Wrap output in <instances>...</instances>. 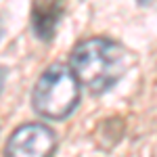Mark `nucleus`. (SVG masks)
I'll use <instances>...</instances> for the list:
<instances>
[{
    "label": "nucleus",
    "mask_w": 157,
    "mask_h": 157,
    "mask_svg": "<svg viewBox=\"0 0 157 157\" xmlns=\"http://www.w3.org/2000/svg\"><path fill=\"white\" fill-rule=\"evenodd\" d=\"M80 101V84L65 63H55L36 82L32 105L34 111L48 120H63L71 113Z\"/></svg>",
    "instance_id": "f03ea898"
},
{
    "label": "nucleus",
    "mask_w": 157,
    "mask_h": 157,
    "mask_svg": "<svg viewBox=\"0 0 157 157\" xmlns=\"http://www.w3.org/2000/svg\"><path fill=\"white\" fill-rule=\"evenodd\" d=\"M69 69L78 84L101 94L109 90L128 69V52L107 38H88L71 52Z\"/></svg>",
    "instance_id": "f257e3e1"
},
{
    "label": "nucleus",
    "mask_w": 157,
    "mask_h": 157,
    "mask_svg": "<svg viewBox=\"0 0 157 157\" xmlns=\"http://www.w3.org/2000/svg\"><path fill=\"white\" fill-rule=\"evenodd\" d=\"M63 11V2L61 0H38L34 4V13H32V23H34V32L42 40L52 36L55 25L61 17Z\"/></svg>",
    "instance_id": "20e7f679"
},
{
    "label": "nucleus",
    "mask_w": 157,
    "mask_h": 157,
    "mask_svg": "<svg viewBox=\"0 0 157 157\" xmlns=\"http://www.w3.org/2000/svg\"><path fill=\"white\" fill-rule=\"evenodd\" d=\"M4 78H6V69L0 67V92H2V88H4Z\"/></svg>",
    "instance_id": "39448f33"
},
{
    "label": "nucleus",
    "mask_w": 157,
    "mask_h": 157,
    "mask_svg": "<svg viewBox=\"0 0 157 157\" xmlns=\"http://www.w3.org/2000/svg\"><path fill=\"white\" fill-rule=\"evenodd\" d=\"M0 34H2V25H0Z\"/></svg>",
    "instance_id": "0eeeda50"
},
{
    "label": "nucleus",
    "mask_w": 157,
    "mask_h": 157,
    "mask_svg": "<svg viewBox=\"0 0 157 157\" xmlns=\"http://www.w3.org/2000/svg\"><path fill=\"white\" fill-rule=\"evenodd\" d=\"M57 138L44 124H25L11 134L4 157H52Z\"/></svg>",
    "instance_id": "7ed1b4c3"
},
{
    "label": "nucleus",
    "mask_w": 157,
    "mask_h": 157,
    "mask_svg": "<svg viewBox=\"0 0 157 157\" xmlns=\"http://www.w3.org/2000/svg\"><path fill=\"white\" fill-rule=\"evenodd\" d=\"M140 4H151V2H155V0H138Z\"/></svg>",
    "instance_id": "423d86ee"
}]
</instances>
